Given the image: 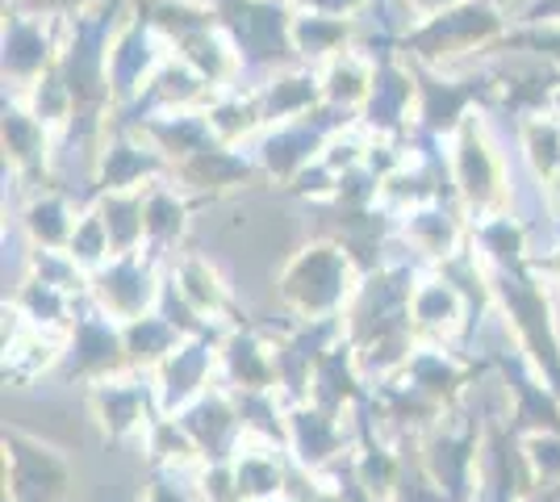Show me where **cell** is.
<instances>
[{"mask_svg": "<svg viewBox=\"0 0 560 502\" xmlns=\"http://www.w3.org/2000/svg\"><path fill=\"white\" fill-rule=\"evenodd\" d=\"M71 469L50 444L4 431V502H68Z\"/></svg>", "mask_w": 560, "mask_h": 502, "instance_id": "obj_1", "label": "cell"}, {"mask_svg": "<svg viewBox=\"0 0 560 502\" xmlns=\"http://www.w3.org/2000/svg\"><path fill=\"white\" fill-rule=\"evenodd\" d=\"M422 465L431 481L444 490L447 502H472V478H477V440L472 435H440L427 444Z\"/></svg>", "mask_w": 560, "mask_h": 502, "instance_id": "obj_2", "label": "cell"}, {"mask_svg": "<svg viewBox=\"0 0 560 502\" xmlns=\"http://www.w3.org/2000/svg\"><path fill=\"white\" fill-rule=\"evenodd\" d=\"M234 481H238V499L243 502H272L284 494V469L272 453H243L231 460Z\"/></svg>", "mask_w": 560, "mask_h": 502, "instance_id": "obj_3", "label": "cell"}, {"mask_svg": "<svg viewBox=\"0 0 560 502\" xmlns=\"http://www.w3.org/2000/svg\"><path fill=\"white\" fill-rule=\"evenodd\" d=\"M185 431L192 435V444L201 448V456H206L210 465H231L226 456H231L234 419H231V410L222 407V402H206L197 415H188Z\"/></svg>", "mask_w": 560, "mask_h": 502, "instance_id": "obj_4", "label": "cell"}, {"mask_svg": "<svg viewBox=\"0 0 560 502\" xmlns=\"http://www.w3.org/2000/svg\"><path fill=\"white\" fill-rule=\"evenodd\" d=\"M298 440H293V453L302 460V469H323L327 460L339 456V435L330 431V415H314V423H305V410L293 419Z\"/></svg>", "mask_w": 560, "mask_h": 502, "instance_id": "obj_5", "label": "cell"}, {"mask_svg": "<svg viewBox=\"0 0 560 502\" xmlns=\"http://www.w3.org/2000/svg\"><path fill=\"white\" fill-rule=\"evenodd\" d=\"M96 410H101V423L114 440H126L130 431H139V394H121V389H105L96 398Z\"/></svg>", "mask_w": 560, "mask_h": 502, "instance_id": "obj_6", "label": "cell"}, {"mask_svg": "<svg viewBox=\"0 0 560 502\" xmlns=\"http://www.w3.org/2000/svg\"><path fill=\"white\" fill-rule=\"evenodd\" d=\"M147 502H188V499L167 478H155L147 486Z\"/></svg>", "mask_w": 560, "mask_h": 502, "instance_id": "obj_7", "label": "cell"}, {"mask_svg": "<svg viewBox=\"0 0 560 502\" xmlns=\"http://www.w3.org/2000/svg\"><path fill=\"white\" fill-rule=\"evenodd\" d=\"M272 502H284V499H272Z\"/></svg>", "mask_w": 560, "mask_h": 502, "instance_id": "obj_8", "label": "cell"}]
</instances>
